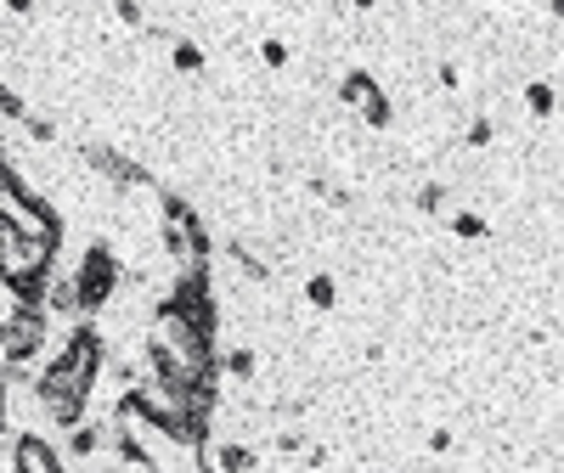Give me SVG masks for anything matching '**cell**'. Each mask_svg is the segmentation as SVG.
<instances>
[{"instance_id":"cell-1","label":"cell","mask_w":564,"mask_h":473,"mask_svg":"<svg viewBox=\"0 0 564 473\" xmlns=\"http://www.w3.org/2000/svg\"><path fill=\"white\" fill-rule=\"evenodd\" d=\"M40 366H45V372H57L68 389L97 395L102 372H108V339H102V327L79 316V321L68 327V339L57 344V355H40Z\"/></svg>"},{"instance_id":"cell-2","label":"cell","mask_w":564,"mask_h":473,"mask_svg":"<svg viewBox=\"0 0 564 473\" xmlns=\"http://www.w3.org/2000/svg\"><path fill=\"white\" fill-rule=\"evenodd\" d=\"M159 231H164V249L175 265H209L215 260V237H209L204 215L181 193H170V186H159Z\"/></svg>"},{"instance_id":"cell-3","label":"cell","mask_w":564,"mask_h":473,"mask_svg":"<svg viewBox=\"0 0 564 473\" xmlns=\"http://www.w3.org/2000/svg\"><path fill=\"white\" fill-rule=\"evenodd\" d=\"M68 276H74V294H79V316L97 321V316L119 299V288H124V260L113 254V243L90 237L85 254H79V265H74Z\"/></svg>"},{"instance_id":"cell-4","label":"cell","mask_w":564,"mask_h":473,"mask_svg":"<svg viewBox=\"0 0 564 473\" xmlns=\"http://www.w3.org/2000/svg\"><path fill=\"white\" fill-rule=\"evenodd\" d=\"M164 305L181 310L204 339H220V299H215V276H209V265H175V282H170Z\"/></svg>"},{"instance_id":"cell-5","label":"cell","mask_w":564,"mask_h":473,"mask_svg":"<svg viewBox=\"0 0 564 473\" xmlns=\"http://www.w3.org/2000/svg\"><path fill=\"white\" fill-rule=\"evenodd\" d=\"M45 344H52V316H45L40 305H23L7 327H0V361L7 366H34L45 355Z\"/></svg>"},{"instance_id":"cell-6","label":"cell","mask_w":564,"mask_h":473,"mask_svg":"<svg viewBox=\"0 0 564 473\" xmlns=\"http://www.w3.org/2000/svg\"><path fill=\"white\" fill-rule=\"evenodd\" d=\"M79 158H85V169H97L108 186H119V193H141V186H153V169L135 164V158L119 153V147H108V141H85Z\"/></svg>"},{"instance_id":"cell-7","label":"cell","mask_w":564,"mask_h":473,"mask_svg":"<svg viewBox=\"0 0 564 473\" xmlns=\"http://www.w3.org/2000/svg\"><path fill=\"white\" fill-rule=\"evenodd\" d=\"M12 473H68V462L52 435L23 429V435H12Z\"/></svg>"},{"instance_id":"cell-8","label":"cell","mask_w":564,"mask_h":473,"mask_svg":"<svg viewBox=\"0 0 564 473\" xmlns=\"http://www.w3.org/2000/svg\"><path fill=\"white\" fill-rule=\"evenodd\" d=\"M209 457H215V473H254L260 468V451L249 440H220Z\"/></svg>"},{"instance_id":"cell-9","label":"cell","mask_w":564,"mask_h":473,"mask_svg":"<svg viewBox=\"0 0 564 473\" xmlns=\"http://www.w3.org/2000/svg\"><path fill=\"white\" fill-rule=\"evenodd\" d=\"M102 440H108V422L85 417V422H74V429H68V457H74V462L97 457V451H102Z\"/></svg>"},{"instance_id":"cell-10","label":"cell","mask_w":564,"mask_h":473,"mask_svg":"<svg viewBox=\"0 0 564 473\" xmlns=\"http://www.w3.org/2000/svg\"><path fill=\"white\" fill-rule=\"evenodd\" d=\"M254 372H260V355L249 344L220 350V377H231V384H254Z\"/></svg>"},{"instance_id":"cell-11","label":"cell","mask_w":564,"mask_h":473,"mask_svg":"<svg viewBox=\"0 0 564 473\" xmlns=\"http://www.w3.org/2000/svg\"><path fill=\"white\" fill-rule=\"evenodd\" d=\"M356 113H361V124H367V130H390V124H395V102L384 97V85H372L367 97H361V108H356Z\"/></svg>"},{"instance_id":"cell-12","label":"cell","mask_w":564,"mask_h":473,"mask_svg":"<svg viewBox=\"0 0 564 473\" xmlns=\"http://www.w3.org/2000/svg\"><path fill=\"white\" fill-rule=\"evenodd\" d=\"M226 260L238 265L249 282H271V260H260V249H249V243H238V237H231L226 243Z\"/></svg>"},{"instance_id":"cell-13","label":"cell","mask_w":564,"mask_h":473,"mask_svg":"<svg viewBox=\"0 0 564 473\" xmlns=\"http://www.w3.org/2000/svg\"><path fill=\"white\" fill-rule=\"evenodd\" d=\"M170 68H175V74H204V68H209L204 45H198V40H170Z\"/></svg>"},{"instance_id":"cell-14","label":"cell","mask_w":564,"mask_h":473,"mask_svg":"<svg viewBox=\"0 0 564 473\" xmlns=\"http://www.w3.org/2000/svg\"><path fill=\"white\" fill-rule=\"evenodd\" d=\"M525 108H531V119H553V113H558L553 79H531V85H525Z\"/></svg>"},{"instance_id":"cell-15","label":"cell","mask_w":564,"mask_h":473,"mask_svg":"<svg viewBox=\"0 0 564 473\" xmlns=\"http://www.w3.org/2000/svg\"><path fill=\"white\" fill-rule=\"evenodd\" d=\"M305 305H311V310H334V305H339V282L327 276V271H316V276L305 282Z\"/></svg>"},{"instance_id":"cell-16","label":"cell","mask_w":564,"mask_h":473,"mask_svg":"<svg viewBox=\"0 0 564 473\" xmlns=\"http://www.w3.org/2000/svg\"><path fill=\"white\" fill-rule=\"evenodd\" d=\"M372 85H379V79H372L367 68H350V74L339 79V102H345V108H361V97H367Z\"/></svg>"},{"instance_id":"cell-17","label":"cell","mask_w":564,"mask_h":473,"mask_svg":"<svg viewBox=\"0 0 564 473\" xmlns=\"http://www.w3.org/2000/svg\"><path fill=\"white\" fill-rule=\"evenodd\" d=\"M452 237L480 243V237H491V226H486V215H475V209H457V215H452Z\"/></svg>"},{"instance_id":"cell-18","label":"cell","mask_w":564,"mask_h":473,"mask_svg":"<svg viewBox=\"0 0 564 473\" xmlns=\"http://www.w3.org/2000/svg\"><path fill=\"white\" fill-rule=\"evenodd\" d=\"M18 124L29 130V141H40V147H52V141H57V119H45V113H34V108H29Z\"/></svg>"},{"instance_id":"cell-19","label":"cell","mask_w":564,"mask_h":473,"mask_svg":"<svg viewBox=\"0 0 564 473\" xmlns=\"http://www.w3.org/2000/svg\"><path fill=\"white\" fill-rule=\"evenodd\" d=\"M446 198H452V193H446L441 180H423L412 204H417V215H441V209H446Z\"/></svg>"},{"instance_id":"cell-20","label":"cell","mask_w":564,"mask_h":473,"mask_svg":"<svg viewBox=\"0 0 564 473\" xmlns=\"http://www.w3.org/2000/svg\"><path fill=\"white\" fill-rule=\"evenodd\" d=\"M491 141H497V124H491L486 113H480V119H468V130H463V147H475V153H480V147H491Z\"/></svg>"},{"instance_id":"cell-21","label":"cell","mask_w":564,"mask_h":473,"mask_svg":"<svg viewBox=\"0 0 564 473\" xmlns=\"http://www.w3.org/2000/svg\"><path fill=\"white\" fill-rule=\"evenodd\" d=\"M23 113H29V102L18 97V90H12L7 79H0V124H18Z\"/></svg>"},{"instance_id":"cell-22","label":"cell","mask_w":564,"mask_h":473,"mask_svg":"<svg viewBox=\"0 0 564 473\" xmlns=\"http://www.w3.org/2000/svg\"><path fill=\"white\" fill-rule=\"evenodd\" d=\"M113 18L124 29H148V7H141V0H113Z\"/></svg>"},{"instance_id":"cell-23","label":"cell","mask_w":564,"mask_h":473,"mask_svg":"<svg viewBox=\"0 0 564 473\" xmlns=\"http://www.w3.org/2000/svg\"><path fill=\"white\" fill-rule=\"evenodd\" d=\"M18 310H23V299H18V288H12V282H7V276H0V327H7V321H12Z\"/></svg>"},{"instance_id":"cell-24","label":"cell","mask_w":564,"mask_h":473,"mask_svg":"<svg viewBox=\"0 0 564 473\" xmlns=\"http://www.w3.org/2000/svg\"><path fill=\"white\" fill-rule=\"evenodd\" d=\"M260 63L265 68H289V45H282V40H260Z\"/></svg>"},{"instance_id":"cell-25","label":"cell","mask_w":564,"mask_h":473,"mask_svg":"<svg viewBox=\"0 0 564 473\" xmlns=\"http://www.w3.org/2000/svg\"><path fill=\"white\" fill-rule=\"evenodd\" d=\"M276 451H282V457H300V451H305V435H300V429H282V435H276Z\"/></svg>"},{"instance_id":"cell-26","label":"cell","mask_w":564,"mask_h":473,"mask_svg":"<svg viewBox=\"0 0 564 473\" xmlns=\"http://www.w3.org/2000/svg\"><path fill=\"white\" fill-rule=\"evenodd\" d=\"M435 79H441V90H463V68H457V63H441Z\"/></svg>"},{"instance_id":"cell-27","label":"cell","mask_w":564,"mask_h":473,"mask_svg":"<svg viewBox=\"0 0 564 473\" xmlns=\"http://www.w3.org/2000/svg\"><path fill=\"white\" fill-rule=\"evenodd\" d=\"M0 169H18V158H12V141H7V124H0Z\"/></svg>"},{"instance_id":"cell-28","label":"cell","mask_w":564,"mask_h":473,"mask_svg":"<svg viewBox=\"0 0 564 473\" xmlns=\"http://www.w3.org/2000/svg\"><path fill=\"white\" fill-rule=\"evenodd\" d=\"M430 451L446 457V451H452V429H435V435H430Z\"/></svg>"},{"instance_id":"cell-29","label":"cell","mask_w":564,"mask_h":473,"mask_svg":"<svg viewBox=\"0 0 564 473\" xmlns=\"http://www.w3.org/2000/svg\"><path fill=\"white\" fill-rule=\"evenodd\" d=\"M7 12H18V18H29V12H34V0H7Z\"/></svg>"},{"instance_id":"cell-30","label":"cell","mask_w":564,"mask_h":473,"mask_svg":"<svg viewBox=\"0 0 564 473\" xmlns=\"http://www.w3.org/2000/svg\"><path fill=\"white\" fill-rule=\"evenodd\" d=\"M350 7H356V12H372V7H379V0H350Z\"/></svg>"},{"instance_id":"cell-31","label":"cell","mask_w":564,"mask_h":473,"mask_svg":"<svg viewBox=\"0 0 564 473\" xmlns=\"http://www.w3.org/2000/svg\"><path fill=\"white\" fill-rule=\"evenodd\" d=\"M367 473H384V468H367Z\"/></svg>"}]
</instances>
